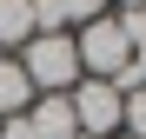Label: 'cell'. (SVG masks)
<instances>
[{
  "label": "cell",
  "instance_id": "cell-10",
  "mask_svg": "<svg viewBox=\"0 0 146 139\" xmlns=\"http://www.w3.org/2000/svg\"><path fill=\"white\" fill-rule=\"evenodd\" d=\"M133 73H139V86H146V46H133Z\"/></svg>",
  "mask_w": 146,
  "mask_h": 139
},
{
  "label": "cell",
  "instance_id": "cell-11",
  "mask_svg": "<svg viewBox=\"0 0 146 139\" xmlns=\"http://www.w3.org/2000/svg\"><path fill=\"white\" fill-rule=\"evenodd\" d=\"M119 7H146V0H119Z\"/></svg>",
  "mask_w": 146,
  "mask_h": 139
},
{
  "label": "cell",
  "instance_id": "cell-6",
  "mask_svg": "<svg viewBox=\"0 0 146 139\" xmlns=\"http://www.w3.org/2000/svg\"><path fill=\"white\" fill-rule=\"evenodd\" d=\"M33 40V0H0V46Z\"/></svg>",
  "mask_w": 146,
  "mask_h": 139
},
{
  "label": "cell",
  "instance_id": "cell-7",
  "mask_svg": "<svg viewBox=\"0 0 146 139\" xmlns=\"http://www.w3.org/2000/svg\"><path fill=\"white\" fill-rule=\"evenodd\" d=\"M53 7H60V20H66V27H93V20H106V7H113V0H53Z\"/></svg>",
  "mask_w": 146,
  "mask_h": 139
},
{
  "label": "cell",
  "instance_id": "cell-9",
  "mask_svg": "<svg viewBox=\"0 0 146 139\" xmlns=\"http://www.w3.org/2000/svg\"><path fill=\"white\" fill-rule=\"evenodd\" d=\"M113 27L126 33V46H146V7H119V13H113Z\"/></svg>",
  "mask_w": 146,
  "mask_h": 139
},
{
  "label": "cell",
  "instance_id": "cell-5",
  "mask_svg": "<svg viewBox=\"0 0 146 139\" xmlns=\"http://www.w3.org/2000/svg\"><path fill=\"white\" fill-rule=\"evenodd\" d=\"M27 106H33L27 73H20V60H13V53H0V119H13V113H27Z\"/></svg>",
  "mask_w": 146,
  "mask_h": 139
},
{
  "label": "cell",
  "instance_id": "cell-1",
  "mask_svg": "<svg viewBox=\"0 0 146 139\" xmlns=\"http://www.w3.org/2000/svg\"><path fill=\"white\" fill-rule=\"evenodd\" d=\"M20 73L33 93H73L80 86V53H73V33H33L20 46Z\"/></svg>",
  "mask_w": 146,
  "mask_h": 139
},
{
  "label": "cell",
  "instance_id": "cell-4",
  "mask_svg": "<svg viewBox=\"0 0 146 139\" xmlns=\"http://www.w3.org/2000/svg\"><path fill=\"white\" fill-rule=\"evenodd\" d=\"M27 132H33V139H80L73 99H66V93H40V99L27 106Z\"/></svg>",
  "mask_w": 146,
  "mask_h": 139
},
{
  "label": "cell",
  "instance_id": "cell-12",
  "mask_svg": "<svg viewBox=\"0 0 146 139\" xmlns=\"http://www.w3.org/2000/svg\"><path fill=\"white\" fill-rule=\"evenodd\" d=\"M113 139H126V132H113Z\"/></svg>",
  "mask_w": 146,
  "mask_h": 139
},
{
  "label": "cell",
  "instance_id": "cell-8",
  "mask_svg": "<svg viewBox=\"0 0 146 139\" xmlns=\"http://www.w3.org/2000/svg\"><path fill=\"white\" fill-rule=\"evenodd\" d=\"M119 132H126V139H146V86H139V93H126V113H119Z\"/></svg>",
  "mask_w": 146,
  "mask_h": 139
},
{
  "label": "cell",
  "instance_id": "cell-2",
  "mask_svg": "<svg viewBox=\"0 0 146 139\" xmlns=\"http://www.w3.org/2000/svg\"><path fill=\"white\" fill-rule=\"evenodd\" d=\"M73 53H80V73H93V80H119L133 66V46H126V33L113 27V13L73 33Z\"/></svg>",
  "mask_w": 146,
  "mask_h": 139
},
{
  "label": "cell",
  "instance_id": "cell-3",
  "mask_svg": "<svg viewBox=\"0 0 146 139\" xmlns=\"http://www.w3.org/2000/svg\"><path fill=\"white\" fill-rule=\"evenodd\" d=\"M66 99H73V126H80V139H113V132H119L126 99H119L106 80H80Z\"/></svg>",
  "mask_w": 146,
  "mask_h": 139
}]
</instances>
